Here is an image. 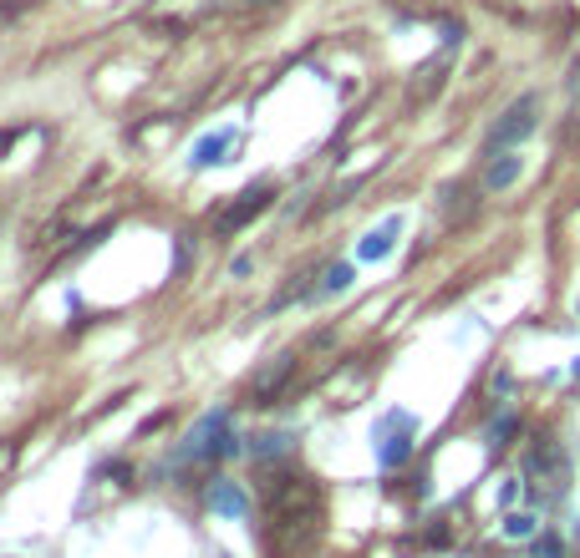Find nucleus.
<instances>
[{
  "instance_id": "1",
  "label": "nucleus",
  "mask_w": 580,
  "mask_h": 558,
  "mask_svg": "<svg viewBox=\"0 0 580 558\" xmlns=\"http://www.w3.org/2000/svg\"><path fill=\"white\" fill-rule=\"evenodd\" d=\"M534 128H540V97L524 92L520 102H509L504 118L489 128V148H494V153H514V148H520Z\"/></svg>"
},
{
  "instance_id": "2",
  "label": "nucleus",
  "mask_w": 580,
  "mask_h": 558,
  "mask_svg": "<svg viewBox=\"0 0 580 558\" xmlns=\"http://www.w3.org/2000/svg\"><path fill=\"white\" fill-rule=\"evenodd\" d=\"M234 452V432H230V412H204L193 422V432L183 437V457L204 463V457H230Z\"/></svg>"
},
{
  "instance_id": "3",
  "label": "nucleus",
  "mask_w": 580,
  "mask_h": 558,
  "mask_svg": "<svg viewBox=\"0 0 580 558\" xmlns=\"http://www.w3.org/2000/svg\"><path fill=\"white\" fill-rule=\"evenodd\" d=\"M412 432H418V416L412 412H387L382 422H377V463L382 467H402L412 452Z\"/></svg>"
},
{
  "instance_id": "4",
  "label": "nucleus",
  "mask_w": 580,
  "mask_h": 558,
  "mask_svg": "<svg viewBox=\"0 0 580 558\" xmlns=\"http://www.w3.org/2000/svg\"><path fill=\"white\" fill-rule=\"evenodd\" d=\"M234 153H240V128L224 122V128H209L204 138L189 148V168H199V173H204V168H224Z\"/></svg>"
},
{
  "instance_id": "5",
  "label": "nucleus",
  "mask_w": 580,
  "mask_h": 558,
  "mask_svg": "<svg viewBox=\"0 0 580 558\" xmlns=\"http://www.w3.org/2000/svg\"><path fill=\"white\" fill-rule=\"evenodd\" d=\"M402 229H408V219L402 214H387L377 229H367L362 239H357V254L351 260L357 264H382V260H392V250L402 244Z\"/></svg>"
},
{
  "instance_id": "6",
  "label": "nucleus",
  "mask_w": 580,
  "mask_h": 558,
  "mask_svg": "<svg viewBox=\"0 0 580 558\" xmlns=\"http://www.w3.org/2000/svg\"><path fill=\"white\" fill-rule=\"evenodd\" d=\"M530 477H540L550 493H566V457L556 447H534L530 452ZM534 483V487H540Z\"/></svg>"
},
{
  "instance_id": "7",
  "label": "nucleus",
  "mask_w": 580,
  "mask_h": 558,
  "mask_svg": "<svg viewBox=\"0 0 580 558\" xmlns=\"http://www.w3.org/2000/svg\"><path fill=\"white\" fill-rule=\"evenodd\" d=\"M209 508H214L219 518H244V513H250V498H244L240 483L219 477V483H209Z\"/></svg>"
},
{
  "instance_id": "8",
  "label": "nucleus",
  "mask_w": 580,
  "mask_h": 558,
  "mask_svg": "<svg viewBox=\"0 0 580 558\" xmlns=\"http://www.w3.org/2000/svg\"><path fill=\"white\" fill-rule=\"evenodd\" d=\"M520 173H524V158L520 153H499L494 163L483 168V189L504 193V189H514V183H520Z\"/></svg>"
},
{
  "instance_id": "9",
  "label": "nucleus",
  "mask_w": 580,
  "mask_h": 558,
  "mask_svg": "<svg viewBox=\"0 0 580 558\" xmlns=\"http://www.w3.org/2000/svg\"><path fill=\"white\" fill-rule=\"evenodd\" d=\"M351 280H357V260L331 264L327 280H321V290H316V295H341V290H351Z\"/></svg>"
},
{
  "instance_id": "10",
  "label": "nucleus",
  "mask_w": 580,
  "mask_h": 558,
  "mask_svg": "<svg viewBox=\"0 0 580 558\" xmlns=\"http://www.w3.org/2000/svg\"><path fill=\"white\" fill-rule=\"evenodd\" d=\"M504 538H540V523L530 513H509L504 518Z\"/></svg>"
},
{
  "instance_id": "11",
  "label": "nucleus",
  "mask_w": 580,
  "mask_h": 558,
  "mask_svg": "<svg viewBox=\"0 0 580 558\" xmlns=\"http://www.w3.org/2000/svg\"><path fill=\"white\" fill-rule=\"evenodd\" d=\"M530 558H566V548H560V538H550V534H540V538H530Z\"/></svg>"
},
{
  "instance_id": "12",
  "label": "nucleus",
  "mask_w": 580,
  "mask_h": 558,
  "mask_svg": "<svg viewBox=\"0 0 580 558\" xmlns=\"http://www.w3.org/2000/svg\"><path fill=\"white\" fill-rule=\"evenodd\" d=\"M286 432H266V437H260V447H254V452H260V457H276V452H286Z\"/></svg>"
},
{
  "instance_id": "13",
  "label": "nucleus",
  "mask_w": 580,
  "mask_h": 558,
  "mask_svg": "<svg viewBox=\"0 0 580 558\" xmlns=\"http://www.w3.org/2000/svg\"><path fill=\"white\" fill-rule=\"evenodd\" d=\"M570 97H576V108H580V61H576V72H570Z\"/></svg>"
}]
</instances>
